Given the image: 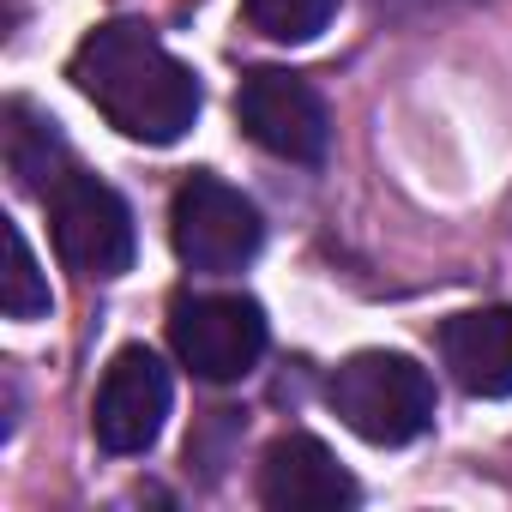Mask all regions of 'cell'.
<instances>
[{"mask_svg":"<svg viewBox=\"0 0 512 512\" xmlns=\"http://www.w3.org/2000/svg\"><path fill=\"white\" fill-rule=\"evenodd\" d=\"M67 79H73V91L115 133H127L139 145H175V139H187V127L199 121V103H205L193 67H181L151 37V25H133V19L97 25L73 49Z\"/></svg>","mask_w":512,"mask_h":512,"instance_id":"obj_1","label":"cell"},{"mask_svg":"<svg viewBox=\"0 0 512 512\" xmlns=\"http://www.w3.org/2000/svg\"><path fill=\"white\" fill-rule=\"evenodd\" d=\"M326 404L368 446H410L434 428V380L398 350H356L350 362H338L326 380Z\"/></svg>","mask_w":512,"mask_h":512,"instance_id":"obj_2","label":"cell"},{"mask_svg":"<svg viewBox=\"0 0 512 512\" xmlns=\"http://www.w3.org/2000/svg\"><path fill=\"white\" fill-rule=\"evenodd\" d=\"M169 241L181 253V266L223 278V272H241L266 247V217L241 187L217 175H187L169 205Z\"/></svg>","mask_w":512,"mask_h":512,"instance_id":"obj_3","label":"cell"},{"mask_svg":"<svg viewBox=\"0 0 512 512\" xmlns=\"http://www.w3.org/2000/svg\"><path fill=\"white\" fill-rule=\"evenodd\" d=\"M169 344L181 368H193L211 386H235L266 356V308L253 296L217 290V296H175L169 308Z\"/></svg>","mask_w":512,"mask_h":512,"instance_id":"obj_4","label":"cell"},{"mask_svg":"<svg viewBox=\"0 0 512 512\" xmlns=\"http://www.w3.org/2000/svg\"><path fill=\"white\" fill-rule=\"evenodd\" d=\"M49 229H55V253L79 278H121L139 253L127 199L109 181L79 175V169H67L49 187Z\"/></svg>","mask_w":512,"mask_h":512,"instance_id":"obj_5","label":"cell"},{"mask_svg":"<svg viewBox=\"0 0 512 512\" xmlns=\"http://www.w3.org/2000/svg\"><path fill=\"white\" fill-rule=\"evenodd\" d=\"M235 121L253 145L284 157V163H320L326 145H332V115H326L320 91L302 73H284V67H253L241 79Z\"/></svg>","mask_w":512,"mask_h":512,"instance_id":"obj_6","label":"cell"},{"mask_svg":"<svg viewBox=\"0 0 512 512\" xmlns=\"http://www.w3.org/2000/svg\"><path fill=\"white\" fill-rule=\"evenodd\" d=\"M169 368L145 350V344H127L115 350V362L103 368V386H97V410H91V428H97V446L115 452V458H139L157 446L163 422H169Z\"/></svg>","mask_w":512,"mask_h":512,"instance_id":"obj_7","label":"cell"},{"mask_svg":"<svg viewBox=\"0 0 512 512\" xmlns=\"http://www.w3.org/2000/svg\"><path fill=\"white\" fill-rule=\"evenodd\" d=\"M356 500H362V488L332 458L326 440L284 434V440L266 446V458H260V506H272V512H344Z\"/></svg>","mask_w":512,"mask_h":512,"instance_id":"obj_8","label":"cell"},{"mask_svg":"<svg viewBox=\"0 0 512 512\" xmlns=\"http://www.w3.org/2000/svg\"><path fill=\"white\" fill-rule=\"evenodd\" d=\"M440 362L470 398H512V308H470L440 326Z\"/></svg>","mask_w":512,"mask_h":512,"instance_id":"obj_9","label":"cell"},{"mask_svg":"<svg viewBox=\"0 0 512 512\" xmlns=\"http://www.w3.org/2000/svg\"><path fill=\"white\" fill-rule=\"evenodd\" d=\"M0 121H7V127H0V139H7V169H13V181L49 199V187L67 175V169H61V163H67L61 127H55L37 103H25V97H13Z\"/></svg>","mask_w":512,"mask_h":512,"instance_id":"obj_10","label":"cell"},{"mask_svg":"<svg viewBox=\"0 0 512 512\" xmlns=\"http://www.w3.org/2000/svg\"><path fill=\"white\" fill-rule=\"evenodd\" d=\"M241 13L247 25L272 37V43H314L332 13H338V0H241Z\"/></svg>","mask_w":512,"mask_h":512,"instance_id":"obj_11","label":"cell"},{"mask_svg":"<svg viewBox=\"0 0 512 512\" xmlns=\"http://www.w3.org/2000/svg\"><path fill=\"white\" fill-rule=\"evenodd\" d=\"M7 260H13L7 266V320H43L55 308V296H49V278L37 272V253L19 223L7 229Z\"/></svg>","mask_w":512,"mask_h":512,"instance_id":"obj_12","label":"cell"}]
</instances>
